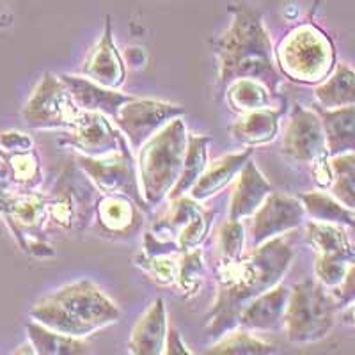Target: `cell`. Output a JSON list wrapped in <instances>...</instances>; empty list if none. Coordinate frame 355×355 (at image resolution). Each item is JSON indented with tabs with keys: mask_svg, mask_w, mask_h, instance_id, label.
I'll use <instances>...</instances> for the list:
<instances>
[{
	"mask_svg": "<svg viewBox=\"0 0 355 355\" xmlns=\"http://www.w3.org/2000/svg\"><path fill=\"white\" fill-rule=\"evenodd\" d=\"M85 77L94 80L103 87L114 89L121 84L125 78V68L119 53L112 41V33H110V21H107V28L103 36L100 37L98 44L89 55L87 62L84 66Z\"/></svg>",
	"mask_w": 355,
	"mask_h": 355,
	"instance_id": "e0dca14e",
	"label": "cell"
},
{
	"mask_svg": "<svg viewBox=\"0 0 355 355\" xmlns=\"http://www.w3.org/2000/svg\"><path fill=\"white\" fill-rule=\"evenodd\" d=\"M144 268L150 275H153L160 284H171L178 279L176 263L167 256H150L146 254Z\"/></svg>",
	"mask_w": 355,
	"mask_h": 355,
	"instance_id": "836d02e7",
	"label": "cell"
},
{
	"mask_svg": "<svg viewBox=\"0 0 355 355\" xmlns=\"http://www.w3.org/2000/svg\"><path fill=\"white\" fill-rule=\"evenodd\" d=\"M243 243H245V230H243L242 220L230 218L224 222L218 230L217 239L218 265H226V263H233L242 258Z\"/></svg>",
	"mask_w": 355,
	"mask_h": 355,
	"instance_id": "f546056e",
	"label": "cell"
},
{
	"mask_svg": "<svg viewBox=\"0 0 355 355\" xmlns=\"http://www.w3.org/2000/svg\"><path fill=\"white\" fill-rule=\"evenodd\" d=\"M0 146L8 151H15V153H24L33 148V141L18 132H8L0 135Z\"/></svg>",
	"mask_w": 355,
	"mask_h": 355,
	"instance_id": "8d00e7d4",
	"label": "cell"
},
{
	"mask_svg": "<svg viewBox=\"0 0 355 355\" xmlns=\"http://www.w3.org/2000/svg\"><path fill=\"white\" fill-rule=\"evenodd\" d=\"M31 316L52 331L84 338L117 322L119 309L93 281L80 279L40 300Z\"/></svg>",
	"mask_w": 355,
	"mask_h": 355,
	"instance_id": "3957f363",
	"label": "cell"
},
{
	"mask_svg": "<svg viewBox=\"0 0 355 355\" xmlns=\"http://www.w3.org/2000/svg\"><path fill=\"white\" fill-rule=\"evenodd\" d=\"M338 309L332 293L325 284L307 279L291 290L290 302L284 315L286 336L291 343H315L325 338L334 325V313Z\"/></svg>",
	"mask_w": 355,
	"mask_h": 355,
	"instance_id": "5b68a950",
	"label": "cell"
},
{
	"mask_svg": "<svg viewBox=\"0 0 355 355\" xmlns=\"http://www.w3.org/2000/svg\"><path fill=\"white\" fill-rule=\"evenodd\" d=\"M85 110L77 105L68 85L53 77L52 73H44L43 80L34 91L24 110L25 121L34 128H69L78 125Z\"/></svg>",
	"mask_w": 355,
	"mask_h": 355,
	"instance_id": "52a82bcc",
	"label": "cell"
},
{
	"mask_svg": "<svg viewBox=\"0 0 355 355\" xmlns=\"http://www.w3.org/2000/svg\"><path fill=\"white\" fill-rule=\"evenodd\" d=\"M291 259L293 245L286 233L252 247L236 261L218 265V299L208 316V336L222 338L233 331L243 307L277 286Z\"/></svg>",
	"mask_w": 355,
	"mask_h": 355,
	"instance_id": "6da1fadb",
	"label": "cell"
},
{
	"mask_svg": "<svg viewBox=\"0 0 355 355\" xmlns=\"http://www.w3.org/2000/svg\"><path fill=\"white\" fill-rule=\"evenodd\" d=\"M315 98L322 109H341L355 105V71L347 64H338L331 77L315 89Z\"/></svg>",
	"mask_w": 355,
	"mask_h": 355,
	"instance_id": "7402d4cb",
	"label": "cell"
},
{
	"mask_svg": "<svg viewBox=\"0 0 355 355\" xmlns=\"http://www.w3.org/2000/svg\"><path fill=\"white\" fill-rule=\"evenodd\" d=\"M61 78L71 91L77 105L82 110H87V112H101L114 119L117 112L121 110V107L133 100V96L117 93L114 89L103 87V85L96 84L91 78L71 77V75H64Z\"/></svg>",
	"mask_w": 355,
	"mask_h": 355,
	"instance_id": "2e32d148",
	"label": "cell"
},
{
	"mask_svg": "<svg viewBox=\"0 0 355 355\" xmlns=\"http://www.w3.org/2000/svg\"><path fill=\"white\" fill-rule=\"evenodd\" d=\"M69 142L80 153L94 158L116 153L128 144L121 135V130L112 125L105 114L87 110L78 125L71 130Z\"/></svg>",
	"mask_w": 355,
	"mask_h": 355,
	"instance_id": "4fadbf2b",
	"label": "cell"
},
{
	"mask_svg": "<svg viewBox=\"0 0 355 355\" xmlns=\"http://www.w3.org/2000/svg\"><path fill=\"white\" fill-rule=\"evenodd\" d=\"M201 279L202 250H187L185 254H183L182 261H180V268H178V286H180L182 291H185V293H196L199 290V286H201Z\"/></svg>",
	"mask_w": 355,
	"mask_h": 355,
	"instance_id": "1f68e13d",
	"label": "cell"
},
{
	"mask_svg": "<svg viewBox=\"0 0 355 355\" xmlns=\"http://www.w3.org/2000/svg\"><path fill=\"white\" fill-rule=\"evenodd\" d=\"M28 338L31 343L36 348L37 354L49 355H73V354H87V345L80 338L61 334L52 329L44 327L40 322L28 323Z\"/></svg>",
	"mask_w": 355,
	"mask_h": 355,
	"instance_id": "cb8c5ba5",
	"label": "cell"
},
{
	"mask_svg": "<svg viewBox=\"0 0 355 355\" xmlns=\"http://www.w3.org/2000/svg\"><path fill=\"white\" fill-rule=\"evenodd\" d=\"M211 218H214V211H206L202 210L198 217L192 222L187 224L185 230L180 233L178 236V245H180V250L187 252V250L196 249V245L201 243V240L205 239L206 231L210 227Z\"/></svg>",
	"mask_w": 355,
	"mask_h": 355,
	"instance_id": "d6a6232c",
	"label": "cell"
},
{
	"mask_svg": "<svg viewBox=\"0 0 355 355\" xmlns=\"http://www.w3.org/2000/svg\"><path fill=\"white\" fill-rule=\"evenodd\" d=\"M291 290L274 286L250 300L240 313L239 325L247 331H272L284 322Z\"/></svg>",
	"mask_w": 355,
	"mask_h": 355,
	"instance_id": "5bb4252c",
	"label": "cell"
},
{
	"mask_svg": "<svg viewBox=\"0 0 355 355\" xmlns=\"http://www.w3.org/2000/svg\"><path fill=\"white\" fill-rule=\"evenodd\" d=\"M348 313H350V320L355 323V304H354V306H352V309L348 311Z\"/></svg>",
	"mask_w": 355,
	"mask_h": 355,
	"instance_id": "ab89813d",
	"label": "cell"
},
{
	"mask_svg": "<svg viewBox=\"0 0 355 355\" xmlns=\"http://www.w3.org/2000/svg\"><path fill=\"white\" fill-rule=\"evenodd\" d=\"M275 57L288 77L307 84L325 80L334 64L331 41L313 25H304L291 33L279 46Z\"/></svg>",
	"mask_w": 355,
	"mask_h": 355,
	"instance_id": "8992f818",
	"label": "cell"
},
{
	"mask_svg": "<svg viewBox=\"0 0 355 355\" xmlns=\"http://www.w3.org/2000/svg\"><path fill=\"white\" fill-rule=\"evenodd\" d=\"M183 114L185 109L178 105L133 98L117 112V116L114 117V125L121 130L123 135H126L133 150H141L155 133L160 132L176 117H182Z\"/></svg>",
	"mask_w": 355,
	"mask_h": 355,
	"instance_id": "30bf717a",
	"label": "cell"
},
{
	"mask_svg": "<svg viewBox=\"0 0 355 355\" xmlns=\"http://www.w3.org/2000/svg\"><path fill=\"white\" fill-rule=\"evenodd\" d=\"M284 153L290 158L309 166L327 160V141L322 117L316 110L295 107L284 132Z\"/></svg>",
	"mask_w": 355,
	"mask_h": 355,
	"instance_id": "8fae6325",
	"label": "cell"
},
{
	"mask_svg": "<svg viewBox=\"0 0 355 355\" xmlns=\"http://www.w3.org/2000/svg\"><path fill=\"white\" fill-rule=\"evenodd\" d=\"M144 59L146 55L141 49H128V52H126V61L133 66H142Z\"/></svg>",
	"mask_w": 355,
	"mask_h": 355,
	"instance_id": "f35d334b",
	"label": "cell"
},
{
	"mask_svg": "<svg viewBox=\"0 0 355 355\" xmlns=\"http://www.w3.org/2000/svg\"><path fill=\"white\" fill-rule=\"evenodd\" d=\"M279 116L281 110H274L270 107L252 110L243 114L242 119L234 123L230 132L243 144H265L272 141L277 133Z\"/></svg>",
	"mask_w": 355,
	"mask_h": 355,
	"instance_id": "44dd1931",
	"label": "cell"
},
{
	"mask_svg": "<svg viewBox=\"0 0 355 355\" xmlns=\"http://www.w3.org/2000/svg\"><path fill=\"white\" fill-rule=\"evenodd\" d=\"M173 201L174 202L166 211V215L158 218V222L155 224L153 233L157 239L167 240V242H174V240H169V234L180 236V233L185 230L187 224L194 220L202 211V208L196 202L194 198H183L182 196V198H176Z\"/></svg>",
	"mask_w": 355,
	"mask_h": 355,
	"instance_id": "4316f807",
	"label": "cell"
},
{
	"mask_svg": "<svg viewBox=\"0 0 355 355\" xmlns=\"http://www.w3.org/2000/svg\"><path fill=\"white\" fill-rule=\"evenodd\" d=\"M274 347L263 343L250 334V331H233L222 336V339L210 350V354H272Z\"/></svg>",
	"mask_w": 355,
	"mask_h": 355,
	"instance_id": "4dcf8cb0",
	"label": "cell"
},
{
	"mask_svg": "<svg viewBox=\"0 0 355 355\" xmlns=\"http://www.w3.org/2000/svg\"><path fill=\"white\" fill-rule=\"evenodd\" d=\"M164 354L169 355H189L190 350L183 345L182 338H180V332L176 329H169L167 331V341H166V350Z\"/></svg>",
	"mask_w": 355,
	"mask_h": 355,
	"instance_id": "74e56055",
	"label": "cell"
},
{
	"mask_svg": "<svg viewBox=\"0 0 355 355\" xmlns=\"http://www.w3.org/2000/svg\"><path fill=\"white\" fill-rule=\"evenodd\" d=\"M325 130L327 151L331 157L355 151V105L341 109H316Z\"/></svg>",
	"mask_w": 355,
	"mask_h": 355,
	"instance_id": "d6986e66",
	"label": "cell"
},
{
	"mask_svg": "<svg viewBox=\"0 0 355 355\" xmlns=\"http://www.w3.org/2000/svg\"><path fill=\"white\" fill-rule=\"evenodd\" d=\"M208 135H189V148H187L185 167H183L182 178L178 180L174 189L171 190L169 199L182 198L185 192L192 190V187L198 183L201 174L208 167Z\"/></svg>",
	"mask_w": 355,
	"mask_h": 355,
	"instance_id": "603a6c76",
	"label": "cell"
},
{
	"mask_svg": "<svg viewBox=\"0 0 355 355\" xmlns=\"http://www.w3.org/2000/svg\"><path fill=\"white\" fill-rule=\"evenodd\" d=\"M304 215H306V208L300 199L272 192L259 206V210L252 215V224L249 231L250 249L300 226Z\"/></svg>",
	"mask_w": 355,
	"mask_h": 355,
	"instance_id": "7c38bea8",
	"label": "cell"
},
{
	"mask_svg": "<svg viewBox=\"0 0 355 355\" xmlns=\"http://www.w3.org/2000/svg\"><path fill=\"white\" fill-rule=\"evenodd\" d=\"M332 196L355 211V151L331 158Z\"/></svg>",
	"mask_w": 355,
	"mask_h": 355,
	"instance_id": "f1b7e54d",
	"label": "cell"
},
{
	"mask_svg": "<svg viewBox=\"0 0 355 355\" xmlns=\"http://www.w3.org/2000/svg\"><path fill=\"white\" fill-rule=\"evenodd\" d=\"M332 297H334L338 307H345L348 304L355 302V263L350 266L347 275H345L343 283L339 284L338 288H334Z\"/></svg>",
	"mask_w": 355,
	"mask_h": 355,
	"instance_id": "d590c367",
	"label": "cell"
},
{
	"mask_svg": "<svg viewBox=\"0 0 355 355\" xmlns=\"http://www.w3.org/2000/svg\"><path fill=\"white\" fill-rule=\"evenodd\" d=\"M250 155H252V150H247L243 153L226 155L220 160L214 162L210 167H206L198 183L192 187L190 198H194L196 201H202V199H208L217 194L218 190L224 189L233 180L234 174H239L242 171Z\"/></svg>",
	"mask_w": 355,
	"mask_h": 355,
	"instance_id": "ffe728a7",
	"label": "cell"
},
{
	"mask_svg": "<svg viewBox=\"0 0 355 355\" xmlns=\"http://www.w3.org/2000/svg\"><path fill=\"white\" fill-rule=\"evenodd\" d=\"M304 208L311 218L318 222H331V224H341V226H355L354 210L347 208L332 196L325 192H311V194H300Z\"/></svg>",
	"mask_w": 355,
	"mask_h": 355,
	"instance_id": "484cf974",
	"label": "cell"
},
{
	"mask_svg": "<svg viewBox=\"0 0 355 355\" xmlns=\"http://www.w3.org/2000/svg\"><path fill=\"white\" fill-rule=\"evenodd\" d=\"M270 91L258 80L252 78H240L234 80L227 93L231 107L239 112H252V110L266 109L270 105Z\"/></svg>",
	"mask_w": 355,
	"mask_h": 355,
	"instance_id": "83f0119b",
	"label": "cell"
},
{
	"mask_svg": "<svg viewBox=\"0 0 355 355\" xmlns=\"http://www.w3.org/2000/svg\"><path fill=\"white\" fill-rule=\"evenodd\" d=\"M98 215H100V222L103 230L109 233L121 234L126 233L133 227V224H137V210L133 206V199L130 201L126 196L112 194L105 196L98 202Z\"/></svg>",
	"mask_w": 355,
	"mask_h": 355,
	"instance_id": "d4e9b609",
	"label": "cell"
},
{
	"mask_svg": "<svg viewBox=\"0 0 355 355\" xmlns=\"http://www.w3.org/2000/svg\"><path fill=\"white\" fill-rule=\"evenodd\" d=\"M9 162H11L12 171H15V176L20 182H28L37 174V162L28 151L12 155Z\"/></svg>",
	"mask_w": 355,
	"mask_h": 355,
	"instance_id": "e575fe53",
	"label": "cell"
},
{
	"mask_svg": "<svg viewBox=\"0 0 355 355\" xmlns=\"http://www.w3.org/2000/svg\"><path fill=\"white\" fill-rule=\"evenodd\" d=\"M78 166L89 174L101 194H121L137 201L141 208L146 206V199L142 198V190L139 185L141 182L135 171V162H133L128 144L123 150L105 155V157L94 158L82 155L78 157Z\"/></svg>",
	"mask_w": 355,
	"mask_h": 355,
	"instance_id": "9c48e42d",
	"label": "cell"
},
{
	"mask_svg": "<svg viewBox=\"0 0 355 355\" xmlns=\"http://www.w3.org/2000/svg\"><path fill=\"white\" fill-rule=\"evenodd\" d=\"M272 194L270 183L256 169L254 162L247 160L240 171V176L234 183L230 202V218L242 220L252 217L259 210V206Z\"/></svg>",
	"mask_w": 355,
	"mask_h": 355,
	"instance_id": "9a60e30c",
	"label": "cell"
},
{
	"mask_svg": "<svg viewBox=\"0 0 355 355\" xmlns=\"http://www.w3.org/2000/svg\"><path fill=\"white\" fill-rule=\"evenodd\" d=\"M187 148L189 133L185 123L176 117L139 150V182L148 205L157 206L169 198L171 190L182 178Z\"/></svg>",
	"mask_w": 355,
	"mask_h": 355,
	"instance_id": "277c9868",
	"label": "cell"
},
{
	"mask_svg": "<svg viewBox=\"0 0 355 355\" xmlns=\"http://www.w3.org/2000/svg\"><path fill=\"white\" fill-rule=\"evenodd\" d=\"M234 20L217 41L220 84L252 78L275 93L279 73L274 68V50L263 27L261 15L249 6H234Z\"/></svg>",
	"mask_w": 355,
	"mask_h": 355,
	"instance_id": "7a4b0ae2",
	"label": "cell"
},
{
	"mask_svg": "<svg viewBox=\"0 0 355 355\" xmlns=\"http://www.w3.org/2000/svg\"><path fill=\"white\" fill-rule=\"evenodd\" d=\"M307 234L316 250L315 272L318 281L327 288H338L355 263V243L348 239L341 224L311 220Z\"/></svg>",
	"mask_w": 355,
	"mask_h": 355,
	"instance_id": "ba28073f",
	"label": "cell"
},
{
	"mask_svg": "<svg viewBox=\"0 0 355 355\" xmlns=\"http://www.w3.org/2000/svg\"><path fill=\"white\" fill-rule=\"evenodd\" d=\"M167 339V316L164 300L157 299L139 320L130 338V352L137 355L164 354Z\"/></svg>",
	"mask_w": 355,
	"mask_h": 355,
	"instance_id": "ac0fdd59",
	"label": "cell"
}]
</instances>
